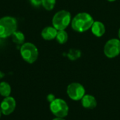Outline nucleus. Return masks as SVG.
Segmentation results:
<instances>
[{
    "label": "nucleus",
    "mask_w": 120,
    "mask_h": 120,
    "mask_svg": "<svg viewBox=\"0 0 120 120\" xmlns=\"http://www.w3.org/2000/svg\"><path fill=\"white\" fill-rule=\"evenodd\" d=\"M4 76H5V74H4L1 71H0V79H3V78L4 77Z\"/></svg>",
    "instance_id": "nucleus-20"
},
{
    "label": "nucleus",
    "mask_w": 120,
    "mask_h": 120,
    "mask_svg": "<svg viewBox=\"0 0 120 120\" xmlns=\"http://www.w3.org/2000/svg\"><path fill=\"white\" fill-rule=\"evenodd\" d=\"M67 94L68 97L74 100H81L84 95L86 94V91L83 85L77 82H72L67 87Z\"/></svg>",
    "instance_id": "nucleus-7"
},
{
    "label": "nucleus",
    "mask_w": 120,
    "mask_h": 120,
    "mask_svg": "<svg viewBox=\"0 0 120 120\" xmlns=\"http://www.w3.org/2000/svg\"><path fill=\"white\" fill-rule=\"evenodd\" d=\"M30 3L34 6H39L40 5H41V1L42 0H30Z\"/></svg>",
    "instance_id": "nucleus-17"
},
{
    "label": "nucleus",
    "mask_w": 120,
    "mask_h": 120,
    "mask_svg": "<svg viewBox=\"0 0 120 120\" xmlns=\"http://www.w3.org/2000/svg\"><path fill=\"white\" fill-rule=\"evenodd\" d=\"M20 54L22 59L30 64L34 63L39 57L38 48L32 42H24L21 45Z\"/></svg>",
    "instance_id": "nucleus-4"
},
{
    "label": "nucleus",
    "mask_w": 120,
    "mask_h": 120,
    "mask_svg": "<svg viewBox=\"0 0 120 120\" xmlns=\"http://www.w3.org/2000/svg\"><path fill=\"white\" fill-rule=\"evenodd\" d=\"M1 115H2V112H1V108H0V118L1 117Z\"/></svg>",
    "instance_id": "nucleus-23"
},
{
    "label": "nucleus",
    "mask_w": 120,
    "mask_h": 120,
    "mask_svg": "<svg viewBox=\"0 0 120 120\" xmlns=\"http://www.w3.org/2000/svg\"><path fill=\"white\" fill-rule=\"evenodd\" d=\"M107 1H108L109 2H114V1H115L116 0H107Z\"/></svg>",
    "instance_id": "nucleus-22"
},
{
    "label": "nucleus",
    "mask_w": 120,
    "mask_h": 120,
    "mask_svg": "<svg viewBox=\"0 0 120 120\" xmlns=\"http://www.w3.org/2000/svg\"><path fill=\"white\" fill-rule=\"evenodd\" d=\"M94 19L93 16L86 12H80L76 14L71 21L72 30L77 33H84L91 29Z\"/></svg>",
    "instance_id": "nucleus-1"
},
{
    "label": "nucleus",
    "mask_w": 120,
    "mask_h": 120,
    "mask_svg": "<svg viewBox=\"0 0 120 120\" xmlns=\"http://www.w3.org/2000/svg\"><path fill=\"white\" fill-rule=\"evenodd\" d=\"M91 30L94 35H95L97 37H101L104 35L105 33V26L103 23L99 21H94L91 28Z\"/></svg>",
    "instance_id": "nucleus-10"
},
{
    "label": "nucleus",
    "mask_w": 120,
    "mask_h": 120,
    "mask_svg": "<svg viewBox=\"0 0 120 120\" xmlns=\"http://www.w3.org/2000/svg\"><path fill=\"white\" fill-rule=\"evenodd\" d=\"M52 120H65V118H63V117H56L54 119H53Z\"/></svg>",
    "instance_id": "nucleus-19"
},
{
    "label": "nucleus",
    "mask_w": 120,
    "mask_h": 120,
    "mask_svg": "<svg viewBox=\"0 0 120 120\" xmlns=\"http://www.w3.org/2000/svg\"><path fill=\"white\" fill-rule=\"evenodd\" d=\"M11 93V87L10 84L6 81L0 82V95L3 97L10 96Z\"/></svg>",
    "instance_id": "nucleus-12"
},
{
    "label": "nucleus",
    "mask_w": 120,
    "mask_h": 120,
    "mask_svg": "<svg viewBox=\"0 0 120 120\" xmlns=\"http://www.w3.org/2000/svg\"><path fill=\"white\" fill-rule=\"evenodd\" d=\"M0 108L4 115H9L12 114L16 108V101L11 96L5 97L0 103Z\"/></svg>",
    "instance_id": "nucleus-8"
},
{
    "label": "nucleus",
    "mask_w": 120,
    "mask_h": 120,
    "mask_svg": "<svg viewBox=\"0 0 120 120\" xmlns=\"http://www.w3.org/2000/svg\"><path fill=\"white\" fill-rule=\"evenodd\" d=\"M72 16L70 11L60 10L57 11L52 18V25L57 30H65L71 23Z\"/></svg>",
    "instance_id": "nucleus-3"
},
{
    "label": "nucleus",
    "mask_w": 120,
    "mask_h": 120,
    "mask_svg": "<svg viewBox=\"0 0 120 120\" xmlns=\"http://www.w3.org/2000/svg\"><path fill=\"white\" fill-rule=\"evenodd\" d=\"M81 103L83 108L88 110H93L96 108L98 104L96 98L90 94H85L82 98Z\"/></svg>",
    "instance_id": "nucleus-9"
},
{
    "label": "nucleus",
    "mask_w": 120,
    "mask_h": 120,
    "mask_svg": "<svg viewBox=\"0 0 120 120\" xmlns=\"http://www.w3.org/2000/svg\"><path fill=\"white\" fill-rule=\"evenodd\" d=\"M103 52L108 59H114L120 54V40L119 38H111L108 40L103 47Z\"/></svg>",
    "instance_id": "nucleus-6"
},
{
    "label": "nucleus",
    "mask_w": 120,
    "mask_h": 120,
    "mask_svg": "<svg viewBox=\"0 0 120 120\" xmlns=\"http://www.w3.org/2000/svg\"><path fill=\"white\" fill-rule=\"evenodd\" d=\"M56 0H42L41 6L47 11H51L54 8Z\"/></svg>",
    "instance_id": "nucleus-16"
},
{
    "label": "nucleus",
    "mask_w": 120,
    "mask_h": 120,
    "mask_svg": "<svg viewBox=\"0 0 120 120\" xmlns=\"http://www.w3.org/2000/svg\"><path fill=\"white\" fill-rule=\"evenodd\" d=\"M118 38L120 40V29H119V30H118Z\"/></svg>",
    "instance_id": "nucleus-21"
},
{
    "label": "nucleus",
    "mask_w": 120,
    "mask_h": 120,
    "mask_svg": "<svg viewBox=\"0 0 120 120\" xmlns=\"http://www.w3.org/2000/svg\"><path fill=\"white\" fill-rule=\"evenodd\" d=\"M0 42H1V37H0Z\"/></svg>",
    "instance_id": "nucleus-24"
},
{
    "label": "nucleus",
    "mask_w": 120,
    "mask_h": 120,
    "mask_svg": "<svg viewBox=\"0 0 120 120\" xmlns=\"http://www.w3.org/2000/svg\"><path fill=\"white\" fill-rule=\"evenodd\" d=\"M12 40L14 43L17 45H22L25 42V37L24 34L18 30H15L11 35Z\"/></svg>",
    "instance_id": "nucleus-13"
},
{
    "label": "nucleus",
    "mask_w": 120,
    "mask_h": 120,
    "mask_svg": "<svg viewBox=\"0 0 120 120\" xmlns=\"http://www.w3.org/2000/svg\"><path fill=\"white\" fill-rule=\"evenodd\" d=\"M56 40L59 44L63 45V44L66 43L68 40V34L65 31V30H58Z\"/></svg>",
    "instance_id": "nucleus-14"
},
{
    "label": "nucleus",
    "mask_w": 120,
    "mask_h": 120,
    "mask_svg": "<svg viewBox=\"0 0 120 120\" xmlns=\"http://www.w3.org/2000/svg\"><path fill=\"white\" fill-rule=\"evenodd\" d=\"M17 20L10 16H6L0 18V37L7 38L17 30Z\"/></svg>",
    "instance_id": "nucleus-2"
},
{
    "label": "nucleus",
    "mask_w": 120,
    "mask_h": 120,
    "mask_svg": "<svg viewBox=\"0 0 120 120\" xmlns=\"http://www.w3.org/2000/svg\"><path fill=\"white\" fill-rule=\"evenodd\" d=\"M56 98L55 97V95H54L53 94H52V93L49 94V95H47V97H46L47 101H48L49 103H51L52 101H53Z\"/></svg>",
    "instance_id": "nucleus-18"
},
{
    "label": "nucleus",
    "mask_w": 120,
    "mask_h": 120,
    "mask_svg": "<svg viewBox=\"0 0 120 120\" xmlns=\"http://www.w3.org/2000/svg\"><path fill=\"white\" fill-rule=\"evenodd\" d=\"M81 56H82L81 50H79L78 49H75V48L70 49L67 54L68 58L71 61L77 60L78 59H79L81 57Z\"/></svg>",
    "instance_id": "nucleus-15"
},
{
    "label": "nucleus",
    "mask_w": 120,
    "mask_h": 120,
    "mask_svg": "<svg viewBox=\"0 0 120 120\" xmlns=\"http://www.w3.org/2000/svg\"><path fill=\"white\" fill-rule=\"evenodd\" d=\"M58 30L52 26H46L41 30V35L42 38L45 40L50 41L53 39H56Z\"/></svg>",
    "instance_id": "nucleus-11"
},
{
    "label": "nucleus",
    "mask_w": 120,
    "mask_h": 120,
    "mask_svg": "<svg viewBox=\"0 0 120 120\" xmlns=\"http://www.w3.org/2000/svg\"><path fill=\"white\" fill-rule=\"evenodd\" d=\"M49 108L51 113L57 117L65 118L69 113V106L68 103L61 98H56L53 101L50 103Z\"/></svg>",
    "instance_id": "nucleus-5"
}]
</instances>
